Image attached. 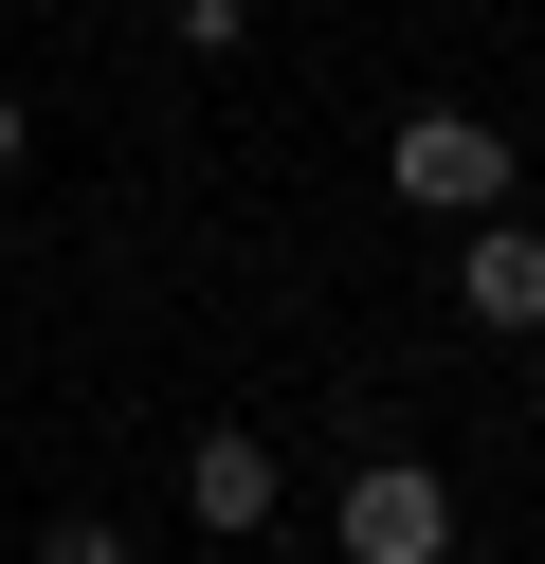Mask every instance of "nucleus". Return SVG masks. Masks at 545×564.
<instances>
[{"instance_id": "3", "label": "nucleus", "mask_w": 545, "mask_h": 564, "mask_svg": "<svg viewBox=\"0 0 545 564\" xmlns=\"http://www.w3.org/2000/svg\"><path fill=\"white\" fill-rule=\"evenodd\" d=\"M455 310H472L491 346H527V328H545V237H527V200L455 237Z\"/></svg>"}, {"instance_id": "1", "label": "nucleus", "mask_w": 545, "mask_h": 564, "mask_svg": "<svg viewBox=\"0 0 545 564\" xmlns=\"http://www.w3.org/2000/svg\"><path fill=\"white\" fill-rule=\"evenodd\" d=\"M327 528H346V564H455V491H436L418 455H346Z\"/></svg>"}, {"instance_id": "4", "label": "nucleus", "mask_w": 545, "mask_h": 564, "mask_svg": "<svg viewBox=\"0 0 545 564\" xmlns=\"http://www.w3.org/2000/svg\"><path fill=\"white\" fill-rule=\"evenodd\" d=\"M273 437H237V419H218V437H182V510H200L218 528V546H254V528H273Z\"/></svg>"}, {"instance_id": "5", "label": "nucleus", "mask_w": 545, "mask_h": 564, "mask_svg": "<svg viewBox=\"0 0 545 564\" xmlns=\"http://www.w3.org/2000/svg\"><path fill=\"white\" fill-rule=\"evenodd\" d=\"M36 564H128V528H91V510H55V546Z\"/></svg>"}, {"instance_id": "2", "label": "nucleus", "mask_w": 545, "mask_h": 564, "mask_svg": "<svg viewBox=\"0 0 545 564\" xmlns=\"http://www.w3.org/2000/svg\"><path fill=\"white\" fill-rule=\"evenodd\" d=\"M400 200H418V219H509V128L491 110H400Z\"/></svg>"}, {"instance_id": "6", "label": "nucleus", "mask_w": 545, "mask_h": 564, "mask_svg": "<svg viewBox=\"0 0 545 564\" xmlns=\"http://www.w3.org/2000/svg\"><path fill=\"white\" fill-rule=\"evenodd\" d=\"M0 164H36V110H19V91H0Z\"/></svg>"}]
</instances>
